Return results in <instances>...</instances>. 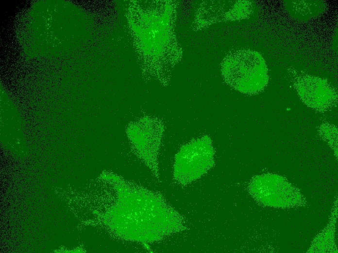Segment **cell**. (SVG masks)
I'll use <instances>...</instances> for the list:
<instances>
[{"label":"cell","mask_w":338,"mask_h":253,"mask_svg":"<svg viewBox=\"0 0 338 253\" xmlns=\"http://www.w3.org/2000/svg\"><path fill=\"white\" fill-rule=\"evenodd\" d=\"M214 156L213 141L208 135L192 139L175 156L174 179L186 185L201 178L214 166Z\"/></svg>","instance_id":"2"},{"label":"cell","mask_w":338,"mask_h":253,"mask_svg":"<svg viewBox=\"0 0 338 253\" xmlns=\"http://www.w3.org/2000/svg\"><path fill=\"white\" fill-rule=\"evenodd\" d=\"M221 72L227 85L246 94L261 92L269 82L265 59L260 53L251 50H238L228 55L221 63Z\"/></svg>","instance_id":"1"},{"label":"cell","mask_w":338,"mask_h":253,"mask_svg":"<svg viewBox=\"0 0 338 253\" xmlns=\"http://www.w3.org/2000/svg\"><path fill=\"white\" fill-rule=\"evenodd\" d=\"M319 134L332 146H337L338 130L335 126L328 123H322L319 127Z\"/></svg>","instance_id":"5"},{"label":"cell","mask_w":338,"mask_h":253,"mask_svg":"<svg viewBox=\"0 0 338 253\" xmlns=\"http://www.w3.org/2000/svg\"><path fill=\"white\" fill-rule=\"evenodd\" d=\"M165 129L163 119L146 115L131 122L125 130L135 153L157 179L158 156Z\"/></svg>","instance_id":"3"},{"label":"cell","mask_w":338,"mask_h":253,"mask_svg":"<svg viewBox=\"0 0 338 253\" xmlns=\"http://www.w3.org/2000/svg\"><path fill=\"white\" fill-rule=\"evenodd\" d=\"M294 87L302 101L316 111H326L337 102L336 90L324 78L308 74L301 75L296 78Z\"/></svg>","instance_id":"4"}]
</instances>
